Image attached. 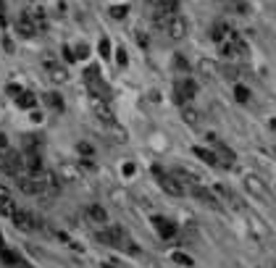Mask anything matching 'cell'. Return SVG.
I'll return each mask as SVG.
<instances>
[{
	"mask_svg": "<svg viewBox=\"0 0 276 268\" xmlns=\"http://www.w3.org/2000/svg\"><path fill=\"white\" fill-rule=\"evenodd\" d=\"M0 168H3L5 174H11V176L27 174V168H24V152H19V150H5V152H3V160H0Z\"/></svg>",
	"mask_w": 276,
	"mask_h": 268,
	"instance_id": "cell-1",
	"label": "cell"
},
{
	"mask_svg": "<svg viewBox=\"0 0 276 268\" xmlns=\"http://www.w3.org/2000/svg\"><path fill=\"white\" fill-rule=\"evenodd\" d=\"M153 174H155V179H158V184H160V189H163V192L174 195V197L184 195V187L179 184V181H176L174 174H166L160 166H153Z\"/></svg>",
	"mask_w": 276,
	"mask_h": 268,
	"instance_id": "cell-2",
	"label": "cell"
},
{
	"mask_svg": "<svg viewBox=\"0 0 276 268\" xmlns=\"http://www.w3.org/2000/svg\"><path fill=\"white\" fill-rule=\"evenodd\" d=\"M13 224H16V229H21V232H27V234H32V232H40L42 229V221L34 216V213H29V210H16L13 213Z\"/></svg>",
	"mask_w": 276,
	"mask_h": 268,
	"instance_id": "cell-3",
	"label": "cell"
},
{
	"mask_svg": "<svg viewBox=\"0 0 276 268\" xmlns=\"http://www.w3.org/2000/svg\"><path fill=\"white\" fill-rule=\"evenodd\" d=\"M197 95V84H195V79H189V76H182L179 82H176V89H174V97L179 100L182 105L184 103H189L192 97Z\"/></svg>",
	"mask_w": 276,
	"mask_h": 268,
	"instance_id": "cell-4",
	"label": "cell"
},
{
	"mask_svg": "<svg viewBox=\"0 0 276 268\" xmlns=\"http://www.w3.org/2000/svg\"><path fill=\"white\" fill-rule=\"evenodd\" d=\"M166 34H168V40H174V42H179V40H184L187 37V21H184L179 13H174V16H168V21H166Z\"/></svg>",
	"mask_w": 276,
	"mask_h": 268,
	"instance_id": "cell-5",
	"label": "cell"
},
{
	"mask_svg": "<svg viewBox=\"0 0 276 268\" xmlns=\"http://www.w3.org/2000/svg\"><path fill=\"white\" fill-rule=\"evenodd\" d=\"M16 179H19V189L24 195H45V184H42L40 174H37V176L21 174V176H16Z\"/></svg>",
	"mask_w": 276,
	"mask_h": 268,
	"instance_id": "cell-6",
	"label": "cell"
},
{
	"mask_svg": "<svg viewBox=\"0 0 276 268\" xmlns=\"http://www.w3.org/2000/svg\"><path fill=\"white\" fill-rule=\"evenodd\" d=\"M16 34L24 37V40H32V37L37 34V24H34V19H32V13H29V11L19 13V19H16Z\"/></svg>",
	"mask_w": 276,
	"mask_h": 268,
	"instance_id": "cell-7",
	"label": "cell"
},
{
	"mask_svg": "<svg viewBox=\"0 0 276 268\" xmlns=\"http://www.w3.org/2000/svg\"><path fill=\"white\" fill-rule=\"evenodd\" d=\"M24 168L32 176H37V174H42L45 171V163H42V152L40 150H29V152H24Z\"/></svg>",
	"mask_w": 276,
	"mask_h": 268,
	"instance_id": "cell-8",
	"label": "cell"
},
{
	"mask_svg": "<svg viewBox=\"0 0 276 268\" xmlns=\"http://www.w3.org/2000/svg\"><path fill=\"white\" fill-rule=\"evenodd\" d=\"M153 226H155V232L160 234V239H174L176 237V224L163 218V216H153Z\"/></svg>",
	"mask_w": 276,
	"mask_h": 268,
	"instance_id": "cell-9",
	"label": "cell"
},
{
	"mask_svg": "<svg viewBox=\"0 0 276 268\" xmlns=\"http://www.w3.org/2000/svg\"><path fill=\"white\" fill-rule=\"evenodd\" d=\"M245 187H247V192H250V195L260 197V200H263V197L268 195V192H266L263 179H260V176H255V174H247V176H245Z\"/></svg>",
	"mask_w": 276,
	"mask_h": 268,
	"instance_id": "cell-10",
	"label": "cell"
},
{
	"mask_svg": "<svg viewBox=\"0 0 276 268\" xmlns=\"http://www.w3.org/2000/svg\"><path fill=\"white\" fill-rule=\"evenodd\" d=\"M92 111L97 113V119L105 121V124H113L116 121V116H113V111L108 108V103L100 100V97H92Z\"/></svg>",
	"mask_w": 276,
	"mask_h": 268,
	"instance_id": "cell-11",
	"label": "cell"
},
{
	"mask_svg": "<svg viewBox=\"0 0 276 268\" xmlns=\"http://www.w3.org/2000/svg\"><path fill=\"white\" fill-rule=\"evenodd\" d=\"M174 176H176V181H179L182 187H189V192L200 184V179H197L192 171H187V168H174Z\"/></svg>",
	"mask_w": 276,
	"mask_h": 268,
	"instance_id": "cell-12",
	"label": "cell"
},
{
	"mask_svg": "<svg viewBox=\"0 0 276 268\" xmlns=\"http://www.w3.org/2000/svg\"><path fill=\"white\" fill-rule=\"evenodd\" d=\"M192 195H195V197H197V200H200V203L211 205V208H221V203H218L216 192H211V189H205L203 184H197V187L192 189Z\"/></svg>",
	"mask_w": 276,
	"mask_h": 268,
	"instance_id": "cell-13",
	"label": "cell"
},
{
	"mask_svg": "<svg viewBox=\"0 0 276 268\" xmlns=\"http://www.w3.org/2000/svg\"><path fill=\"white\" fill-rule=\"evenodd\" d=\"M87 218L92 221V224H108V210L103 208V205H97V203H92V205H87Z\"/></svg>",
	"mask_w": 276,
	"mask_h": 268,
	"instance_id": "cell-14",
	"label": "cell"
},
{
	"mask_svg": "<svg viewBox=\"0 0 276 268\" xmlns=\"http://www.w3.org/2000/svg\"><path fill=\"white\" fill-rule=\"evenodd\" d=\"M40 179H42V184H45V195H56L58 189H61V179L53 171H42Z\"/></svg>",
	"mask_w": 276,
	"mask_h": 268,
	"instance_id": "cell-15",
	"label": "cell"
},
{
	"mask_svg": "<svg viewBox=\"0 0 276 268\" xmlns=\"http://www.w3.org/2000/svg\"><path fill=\"white\" fill-rule=\"evenodd\" d=\"M221 3H224L232 13H237V16H247V13H250V3H247V0H221Z\"/></svg>",
	"mask_w": 276,
	"mask_h": 268,
	"instance_id": "cell-16",
	"label": "cell"
},
{
	"mask_svg": "<svg viewBox=\"0 0 276 268\" xmlns=\"http://www.w3.org/2000/svg\"><path fill=\"white\" fill-rule=\"evenodd\" d=\"M232 32H234V29H229V24H224V21H221V24H216V27L211 29V40L221 45V42L229 40V34H232Z\"/></svg>",
	"mask_w": 276,
	"mask_h": 268,
	"instance_id": "cell-17",
	"label": "cell"
},
{
	"mask_svg": "<svg viewBox=\"0 0 276 268\" xmlns=\"http://www.w3.org/2000/svg\"><path fill=\"white\" fill-rule=\"evenodd\" d=\"M216 145V155H218V163H224V166H232L234 163V150H229L226 145H221V142H213Z\"/></svg>",
	"mask_w": 276,
	"mask_h": 268,
	"instance_id": "cell-18",
	"label": "cell"
},
{
	"mask_svg": "<svg viewBox=\"0 0 276 268\" xmlns=\"http://www.w3.org/2000/svg\"><path fill=\"white\" fill-rule=\"evenodd\" d=\"M182 119L187 121L189 126H197L203 116H200V111H197V108H192V105H184V108H182Z\"/></svg>",
	"mask_w": 276,
	"mask_h": 268,
	"instance_id": "cell-19",
	"label": "cell"
},
{
	"mask_svg": "<svg viewBox=\"0 0 276 268\" xmlns=\"http://www.w3.org/2000/svg\"><path fill=\"white\" fill-rule=\"evenodd\" d=\"M42 100H45V103H48V105H50V108H53V111H56V113H63V108H66L63 97H61L58 92H48V95H45V97H42Z\"/></svg>",
	"mask_w": 276,
	"mask_h": 268,
	"instance_id": "cell-20",
	"label": "cell"
},
{
	"mask_svg": "<svg viewBox=\"0 0 276 268\" xmlns=\"http://www.w3.org/2000/svg\"><path fill=\"white\" fill-rule=\"evenodd\" d=\"M195 155L200 158V160H205L208 166H221L218 163V155H216V150H205V148H195Z\"/></svg>",
	"mask_w": 276,
	"mask_h": 268,
	"instance_id": "cell-21",
	"label": "cell"
},
{
	"mask_svg": "<svg viewBox=\"0 0 276 268\" xmlns=\"http://www.w3.org/2000/svg\"><path fill=\"white\" fill-rule=\"evenodd\" d=\"M16 105H19V108H24V111H34L37 97H34L32 92H27V89H24V92H21V95L16 97Z\"/></svg>",
	"mask_w": 276,
	"mask_h": 268,
	"instance_id": "cell-22",
	"label": "cell"
},
{
	"mask_svg": "<svg viewBox=\"0 0 276 268\" xmlns=\"http://www.w3.org/2000/svg\"><path fill=\"white\" fill-rule=\"evenodd\" d=\"M197 68H200V74H203V76H218V66H216V60L203 58L200 63H197Z\"/></svg>",
	"mask_w": 276,
	"mask_h": 268,
	"instance_id": "cell-23",
	"label": "cell"
},
{
	"mask_svg": "<svg viewBox=\"0 0 276 268\" xmlns=\"http://www.w3.org/2000/svg\"><path fill=\"white\" fill-rule=\"evenodd\" d=\"M19 210V205L13 203V197H5V200H0V216H5V218H11L13 213Z\"/></svg>",
	"mask_w": 276,
	"mask_h": 268,
	"instance_id": "cell-24",
	"label": "cell"
},
{
	"mask_svg": "<svg viewBox=\"0 0 276 268\" xmlns=\"http://www.w3.org/2000/svg\"><path fill=\"white\" fill-rule=\"evenodd\" d=\"M108 13H111V19L121 21V19H126V16H129V5H111Z\"/></svg>",
	"mask_w": 276,
	"mask_h": 268,
	"instance_id": "cell-25",
	"label": "cell"
},
{
	"mask_svg": "<svg viewBox=\"0 0 276 268\" xmlns=\"http://www.w3.org/2000/svg\"><path fill=\"white\" fill-rule=\"evenodd\" d=\"M171 260H174V263H179V266H184V268H189V266L195 263V260L189 258L187 252H179V250H176V252H171Z\"/></svg>",
	"mask_w": 276,
	"mask_h": 268,
	"instance_id": "cell-26",
	"label": "cell"
},
{
	"mask_svg": "<svg viewBox=\"0 0 276 268\" xmlns=\"http://www.w3.org/2000/svg\"><path fill=\"white\" fill-rule=\"evenodd\" d=\"M234 97H237V103H250V89L247 87H245V84H237V87H234Z\"/></svg>",
	"mask_w": 276,
	"mask_h": 268,
	"instance_id": "cell-27",
	"label": "cell"
},
{
	"mask_svg": "<svg viewBox=\"0 0 276 268\" xmlns=\"http://www.w3.org/2000/svg\"><path fill=\"white\" fill-rule=\"evenodd\" d=\"M174 68H176V71H179L182 76L189 74V63L184 60V56H174Z\"/></svg>",
	"mask_w": 276,
	"mask_h": 268,
	"instance_id": "cell-28",
	"label": "cell"
},
{
	"mask_svg": "<svg viewBox=\"0 0 276 268\" xmlns=\"http://www.w3.org/2000/svg\"><path fill=\"white\" fill-rule=\"evenodd\" d=\"M97 53H100L103 58H111L113 48H111V40H108V37H103V40H100V45H97Z\"/></svg>",
	"mask_w": 276,
	"mask_h": 268,
	"instance_id": "cell-29",
	"label": "cell"
},
{
	"mask_svg": "<svg viewBox=\"0 0 276 268\" xmlns=\"http://www.w3.org/2000/svg\"><path fill=\"white\" fill-rule=\"evenodd\" d=\"M111 126V134L116 137V142H126V129H121L116 121H113V124H108Z\"/></svg>",
	"mask_w": 276,
	"mask_h": 268,
	"instance_id": "cell-30",
	"label": "cell"
},
{
	"mask_svg": "<svg viewBox=\"0 0 276 268\" xmlns=\"http://www.w3.org/2000/svg\"><path fill=\"white\" fill-rule=\"evenodd\" d=\"M74 56H76V60H84V58H90V45H76L74 48Z\"/></svg>",
	"mask_w": 276,
	"mask_h": 268,
	"instance_id": "cell-31",
	"label": "cell"
},
{
	"mask_svg": "<svg viewBox=\"0 0 276 268\" xmlns=\"http://www.w3.org/2000/svg\"><path fill=\"white\" fill-rule=\"evenodd\" d=\"M50 79H53V82H66L68 74L63 71V68H53V66H50Z\"/></svg>",
	"mask_w": 276,
	"mask_h": 268,
	"instance_id": "cell-32",
	"label": "cell"
},
{
	"mask_svg": "<svg viewBox=\"0 0 276 268\" xmlns=\"http://www.w3.org/2000/svg\"><path fill=\"white\" fill-rule=\"evenodd\" d=\"M24 148H27V152L29 150H40V148H37V137L34 134H27L24 137Z\"/></svg>",
	"mask_w": 276,
	"mask_h": 268,
	"instance_id": "cell-33",
	"label": "cell"
},
{
	"mask_svg": "<svg viewBox=\"0 0 276 268\" xmlns=\"http://www.w3.org/2000/svg\"><path fill=\"white\" fill-rule=\"evenodd\" d=\"M113 56H116V63H119V66H126V63H129V58H126V50H124V48H119L116 53H113Z\"/></svg>",
	"mask_w": 276,
	"mask_h": 268,
	"instance_id": "cell-34",
	"label": "cell"
},
{
	"mask_svg": "<svg viewBox=\"0 0 276 268\" xmlns=\"http://www.w3.org/2000/svg\"><path fill=\"white\" fill-rule=\"evenodd\" d=\"M5 92H8V95L13 97V100H16V97H19L21 92H24V89H21L19 84H8V87H5Z\"/></svg>",
	"mask_w": 276,
	"mask_h": 268,
	"instance_id": "cell-35",
	"label": "cell"
},
{
	"mask_svg": "<svg viewBox=\"0 0 276 268\" xmlns=\"http://www.w3.org/2000/svg\"><path fill=\"white\" fill-rule=\"evenodd\" d=\"M8 24V16H5V0H0V27Z\"/></svg>",
	"mask_w": 276,
	"mask_h": 268,
	"instance_id": "cell-36",
	"label": "cell"
},
{
	"mask_svg": "<svg viewBox=\"0 0 276 268\" xmlns=\"http://www.w3.org/2000/svg\"><path fill=\"white\" fill-rule=\"evenodd\" d=\"M63 58L68 60V63H74V60H76V56H74V48H68V45H66V48H63Z\"/></svg>",
	"mask_w": 276,
	"mask_h": 268,
	"instance_id": "cell-37",
	"label": "cell"
},
{
	"mask_svg": "<svg viewBox=\"0 0 276 268\" xmlns=\"http://www.w3.org/2000/svg\"><path fill=\"white\" fill-rule=\"evenodd\" d=\"M76 150H79V152H84V155H92V148H90L87 142H79V145H76Z\"/></svg>",
	"mask_w": 276,
	"mask_h": 268,
	"instance_id": "cell-38",
	"label": "cell"
},
{
	"mask_svg": "<svg viewBox=\"0 0 276 268\" xmlns=\"http://www.w3.org/2000/svg\"><path fill=\"white\" fill-rule=\"evenodd\" d=\"M137 42H140V48H148V45H150V40L142 32H137Z\"/></svg>",
	"mask_w": 276,
	"mask_h": 268,
	"instance_id": "cell-39",
	"label": "cell"
},
{
	"mask_svg": "<svg viewBox=\"0 0 276 268\" xmlns=\"http://www.w3.org/2000/svg\"><path fill=\"white\" fill-rule=\"evenodd\" d=\"M0 150H8V134H3V132H0Z\"/></svg>",
	"mask_w": 276,
	"mask_h": 268,
	"instance_id": "cell-40",
	"label": "cell"
},
{
	"mask_svg": "<svg viewBox=\"0 0 276 268\" xmlns=\"http://www.w3.org/2000/svg\"><path fill=\"white\" fill-rule=\"evenodd\" d=\"M121 171H124V176H132V174H134V163H126Z\"/></svg>",
	"mask_w": 276,
	"mask_h": 268,
	"instance_id": "cell-41",
	"label": "cell"
},
{
	"mask_svg": "<svg viewBox=\"0 0 276 268\" xmlns=\"http://www.w3.org/2000/svg\"><path fill=\"white\" fill-rule=\"evenodd\" d=\"M5 197H11V192H8V187L0 184V200H5Z\"/></svg>",
	"mask_w": 276,
	"mask_h": 268,
	"instance_id": "cell-42",
	"label": "cell"
},
{
	"mask_svg": "<svg viewBox=\"0 0 276 268\" xmlns=\"http://www.w3.org/2000/svg\"><path fill=\"white\" fill-rule=\"evenodd\" d=\"M32 121H37V124H40V121H42V113H37V111H32Z\"/></svg>",
	"mask_w": 276,
	"mask_h": 268,
	"instance_id": "cell-43",
	"label": "cell"
},
{
	"mask_svg": "<svg viewBox=\"0 0 276 268\" xmlns=\"http://www.w3.org/2000/svg\"><path fill=\"white\" fill-rule=\"evenodd\" d=\"M0 250H3V237H0Z\"/></svg>",
	"mask_w": 276,
	"mask_h": 268,
	"instance_id": "cell-44",
	"label": "cell"
},
{
	"mask_svg": "<svg viewBox=\"0 0 276 268\" xmlns=\"http://www.w3.org/2000/svg\"><path fill=\"white\" fill-rule=\"evenodd\" d=\"M0 160H3V150H0Z\"/></svg>",
	"mask_w": 276,
	"mask_h": 268,
	"instance_id": "cell-45",
	"label": "cell"
},
{
	"mask_svg": "<svg viewBox=\"0 0 276 268\" xmlns=\"http://www.w3.org/2000/svg\"><path fill=\"white\" fill-rule=\"evenodd\" d=\"M271 268H276V263H274V266H271Z\"/></svg>",
	"mask_w": 276,
	"mask_h": 268,
	"instance_id": "cell-46",
	"label": "cell"
},
{
	"mask_svg": "<svg viewBox=\"0 0 276 268\" xmlns=\"http://www.w3.org/2000/svg\"><path fill=\"white\" fill-rule=\"evenodd\" d=\"M274 152H276V150H274Z\"/></svg>",
	"mask_w": 276,
	"mask_h": 268,
	"instance_id": "cell-47",
	"label": "cell"
}]
</instances>
